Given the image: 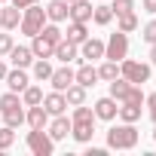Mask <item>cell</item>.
<instances>
[{
	"mask_svg": "<svg viewBox=\"0 0 156 156\" xmlns=\"http://www.w3.org/2000/svg\"><path fill=\"white\" fill-rule=\"evenodd\" d=\"M107 147L110 150H132V147H138V129H135V122H122V126L107 129Z\"/></svg>",
	"mask_w": 156,
	"mask_h": 156,
	"instance_id": "1",
	"label": "cell"
},
{
	"mask_svg": "<svg viewBox=\"0 0 156 156\" xmlns=\"http://www.w3.org/2000/svg\"><path fill=\"white\" fill-rule=\"evenodd\" d=\"M22 34H28V37H34V34H40V28L46 25V9L40 6V3H31V6H25L22 9Z\"/></svg>",
	"mask_w": 156,
	"mask_h": 156,
	"instance_id": "2",
	"label": "cell"
},
{
	"mask_svg": "<svg viewBox=\"0 0 156 156\" xmlns=\"http://www.w3.org/2000/svg\"><path fill=\"white\" fill-rule=\"evenodd\" d=\"M119 76H126V80L135 83V86H138V83H147V80H150V64L135 61V58L126 55V58L119 61Z\"/></svg>",
	"mask_w": 156,
	"mask_h": 156,
	"instance_id": "3",
	"label": "cell"
},
{
	"mask_svg": "<svg viewBox=\"0 0 156 156\" xmlns=\"http://www.w3.org/2000/svg\"><path fill=\"white\" fill-rule=\"evenodd\" d=\"M28 150H31L34 156H52L55 141L49 138V132H43V129H31V132H28Z\"/></svg>",
	"mask_w": 156,
	"mask_h": 156,
	"instance_id": "4",
	"label": "cell"
},
{
	"mask_svg": "<svg viewBox=\"0 0 156 156\" xmlns=\"http://www.w3.org/2000/svg\"><path fill=\"white\" fill-rule=\"evenodd\" d=\"M126 55H129V37H126L122 31L110 34V40L104 43V58H110V61H122Z\"/></svg>",
	"mask_w": 156,
	"mask_h": 156,
	"instance_id": "5",
	"label": "cell"
},
{
	"mask_svg": "<svg viewBox=\"0 0 156 156\" xmlns=\"http://www.w3.org/2000/svg\"><path fill=\"white\" fill-rule=\"evenodd\" d=\"M92 9H95L92 0H73L67 19H70V22H92Z\"/></svg>",
	"mask_w": 156,
	"mask_h": 156,
	"instance_id": "6",
	"label": "cell"
},
{
	"mask_svg": "<svg viewBox=\"0 0 156 156\" xmlns=\"http://www.w3.org/2000/svg\"><path fill=\"white\" fill-rule=\"evenodd\" d=\"M52 58H58L61 64H70L73 58H80V49H76L70 40H64V37H61V40L55 43V52H52Z\"/></svg>",
	"mask_w": 156,
	"mask_h": 156,
	"instance_id": "7",
	"label": "cell"
},
{
	"mask_svg": "<svg viewBox=\"0 0 156 156\" xmlns=\"http://www.w3.org/2000/svg\"><path fill=\"white\" fill-rule=\"evenodd\" d=\"M43 107H46L49 116L64 113V110H67V98H64V92H49V95H43Z\"/></svg>",
	"mask_w": 156,
	"mask_h": 156,
	"instance_id": "8",
	"label": "cell"
},
{
	"mask_svg": "<svg viewBox=\"0 0 156 156\" xmlns=\"http://www.w3.org/2000/svg\"><path fill=\"white\" fill-rule=\"evenodd\" d=\"M116 110H119V104H116V98H98L95 101V119H116Z\"/></svg>",
	"mask_w": 156,
	"mask_h": 156,
	"instance_id": "9",
	"label": "cell"
},
{
	"mask_svg": "<svg viewBox=\"0 0 156 156\" xmlns=\"http://www.w3.org/2000/svg\"><path fill=\"white\" fill-rule=\"evenodd\" d=\"M25 122H28L31 129H46V122H49L46 107H43V104H31V107L25 110Z\"/></svg>",
	"mask_w": 156,
	"mask_h": 156,
	"instance_id": "10",
	"label": "cell"
},
{
	"mask_svg": "<svg viewBox=\"0 0 156 156\" xmlns=\"http://www.w3.org/2000/svg\"><path fill=\"white\" fill-rule=\"evenodd\" d=\"M80 55H83L86 61L104 58V43H101V40H95V37H86V40L80 43Z\"/></svg>",
	"mask_w": 156,
	"mask_h": 156,
	"instance_id": "11",
	"label": "cell"
},
{
	"mask_svg": "<svg viewBox=\"0 0 156 156\" xmlns=\"http://www.w3.org/2000/svg\"><path fill=\"white\" fill-rule=\"evenodd\" d=\"M49 83H52V89H55V92H64V89L73 83V70H70L67 64H64V67H58V70H52Z\"/></svg>",
	"mask_w": 156,
	"mask_h": 156,
	"instance_id": "12",
	"label": "cell"
},
{
	"mask_svg": "<svg viewBox=\"0 0 156 156\" xmlns=\"http://www.w3.org/2000/svg\"><path fill=\"white\" fill-rule=\"evenodd\" d=\"M9 61H12L16 67H31V64H34L31 46H12V49H9Z\"/></svg>",
	"mask_w": 156,
	"mask_h": 156,
	"instance_id": "13",
	"label": "cell"
},
{
	"mask_svg": "<svg viewBox=\"0 0 156 156\" xmlns=\"http://www.w3.org/2000/svg\"><path fill=\"white\" fill-rule=\"evenodd\" d=\"M70 135V119L64 116V113H58L52 122H49V138L52 141H61V138H67Z\"/></svg>",
	"mask_w": 156,
	"mask_h": 156,
	"instance_id": "14",
	"label": "cell"
},
{
	"mask_svg": "<svg viewBox=\"0 0 156 156\" xmlns=\"http://www.w3.org/2000/svg\"><path fill=\"white\" fill-rule=\"evenodd\" d=\"M31 80H28V73H25V67H16V70H6V86H9V92H25V86H28Z\"/></svg>",
	"mask_w": 156,
	"mask_h": 156,
	"instance_id": "15",
	"label": "cell"
},
{
	"mask_svg": "<svg viewBox=\"0 0 156 156\" xmlns=\"http://www.w3.org/2000/svg\"><path fill=\"white\" fill-rule=\"evenodd\" d=\"M67 12H70V3H67V0H52V3L46 6V19H49V22H64Z\"/></svg>",
	"mask_w": 156,
	"mask_h": 156,
	"instance_id": "16",
	"label": "cell"
},
{
	"mask_svg": "<svg viewBox=\"0 0 156 156\" xmlns=\"http://www.w3.org/2000/svg\"><path fill=\"white\" fill-rule=\"evenodd\" d=\"M73 83H80V86H86V89L95 86V83H98V70H95L92 64H83L80 70H73Z\"/></svg>",
	"mask_w": 156,
	"mask_h": 156,
	"instance_id": "17",
	"label": "cell"
},
{
	"mask_svg": "<svg viewBox=\"0 0 156 156\" xmlns=\"http://www.w3.org/2000/svg\"><path fill=\"white\" fill-rule=\"evenodd\" d=\"M70 135L80 144H89L92 135H95V122H70Z\"/></svg>",
	"mask_w": 156,
	"mask_h": 156,
	"instance_id": "18",
	"label": "cell"
},
{
	"mask_svg": "<svg viewBox=\"0 0 156 156\" xmlns=\"http://www.w3.org/2000/svg\"><path fill=\"white\" fill-rule=\"evenodd\" d=\"M19 22H22V9H19V6H6V9H0V25H3L6 31L19 28Z\"/></svg>",
	"mask_w": 156,
	"mask_h": 156,
	"instance_id": "19",
	"label": "cell"
},
{
	"mask_svg": "<svg viewBox=\"0 0 156 156\" xmlns=\"http://www.w3.org/2000/svg\"><path fill=\"white\" fill-rule=\"evenodd\" d=\"M31 52H34V58H52L55 46H52L49 40H43L40 34H34V43H31Z\"/></svg>",
	"mask_w": 156,
	"mask_h": 156,
	"instance_id": "20",
	"label": "cell"
},
{
	"mask_svg": "<svg viewBox=\"0 0 156 156\" xmlns=\"http://www.w3.org/2000/svg\"><path fill=\"white\" fill-rule=\"evenodd\" d=\"M64 98H67V104H70V107H76V104H86V86H80V83H70V86L64 89Z\"/></svg>",
	"mask_w": 156,
	"mask_h": 156,
	"instance_id": "21",
	"label": "cell"
},
{
	"mask_svg": "<svg viewBox=\"0 0 156 156\" xmlns=\"http://www.w3.org/2000/svg\"><path fill=\"white\" fill-rule=\"evenodd\" d=\"M86 37H89V31H86V22H70V25H67V40H70L73 46H80Z\"/></svg>",
	"mask_w": 156,
	"mask_h": 156,
	"instance_id": "22",
	"label": "cell"
},
{
	"mask_svg": "<svg viewBox=\"0 0 156 156\" xmlns=\"http://www.w3.org/2000/svg\"><path fill=\"white\" fill-rule=\"evenodd\" d=\"M22 104H25V107H31V104H43V89L28 83L25 92H22Z\"/></svg>",
	"mask_w": 156,
	"mask_h": 156,
	"instance_id": "23",
	"label": "cell"
},
{
	"mask_svg": "<svg viewBox=\"0 0 156 156\" xmlns=\"http://www.w3.org/2000/svg\"><path fill=\"white\" fill-rule=\"evenodd\" d=\"M116 116H119L122 122H138V119H141V104H122V107L116 110Z\"/></svg>",
	"mask_w": 156,
	"mask_h": 156,
	"instance_id": "24",
	"label": "cell"
},
{
	"mask_svg": "<svg viewBox=\"0 0 156 156\" xmlns=\"http://www.w3.org/2000/svg\"><path fill=\"white\" fill-rule=\"evenodd\" d=\"M116 76H119V61H110V58H107V61L98 67V80H107V83H110V80H116Z\"/></svg>",
	"mask_w": 156,
	"mask_h": 156,
	"instance_id": "25",
	"label": "cell"
},
{
	"mask_svg": "<svg viewBox=\"0 0 156 156\" xmlns=\"http://www.w3.org/2000/svg\"><path fill=\"white\" fill-rule=\"evenodd\" d=\"M70 122H95V110H92V107H86V104H76V107H73Z\"/></svg>",
	"mask_w": 156,
	"mask_h": 156,
	"instance_id": "26",
	"label": "cell"
},
{
	"mask_svg": "<svg viewBox=\"0 0 156 156\" xmlns=\"http://www.w3.org/2000/svg\"><path fill=\"white\" fill-rule=\"evenodd\" d=\"M52 70H55V67L49 64V58H37V61H34V76H37L40 83H43V80H49Z\"/></svg>",
	"mask_w": 156,
	"mask_h": 156,
	"instance_id": "27",
	"label": "cell"
},
{
	"mask_svg": "<svg viewBox=\"0 0 156 156\" xmlns=\"http://www.w3.org/2000/svg\"><path fill=\"white\" fill-rule=\"evenodd\" d=\"M110 19H113V9H110V6H95V9H92V22H95V25L104 28V25H110Z\"/></svg>",
	"mask_w": 156,
	"mask_h": 156,
	"instance_id": "28",
	"label": "cell"
},
{
	"mask_svg": "<svg viewBox=\"0 0 156 156\" xmlns=\"http://www.w3.org/2000/svg\"><path fill=\"white\" fill-rule=\"evenodd\" d=\"M16 107H22V101H19V92H6V95H0V113L16 110Z\"/></svg>",
	"mask_w": 156,
	"mask_h": 156,
	"instance_id": "29",
	"label": "cell"
},
{
	"mask_svg": "<svg viewBox=\"0 0 156 156\" xmlns=\"http://www.w3.org/2000/svg\"><path fill=\"white\" fill-rule=\"evenodd\" d=\"M0 116H3V122H6V126H12V129H19V126L25 122V110H22V107L6 110V113H0Z\"/></svg>",
	"mask_w": 156,
	"mask_h": 156,
	"instance_id": "30",
	"label": "cell"
},
{
	"mask_svg": "<svg viewBox=\"0 0 156 156\" xmlns=\"http://www.w3.org/2000/svg\"><path fill=\"white\" fill-rule=\"evenodd\" d=\"M116 19H119V28L116 31H122V34H132L138 28V16L135 12H126V16H116Z\"/></svg>",
	"mask_w": 156,
	"mask_h": 156,
	"instance_id": "31",
	"label": "cell"
},
{
	"mask_svg": "<svg viewBox=\"0 0 156 156\" xmlns=\"http://www.w3.org/2000/svg\"><path fill=\"white\" fill-rule=\"evenodd\" d=\"M12 144H16V129L3 126V129H0V150H9Z\"/></svg>",
	"mask_w": 156,
	"mask_h": 156,
	"instance_id": "32",
	"label": "cell"
},
{
	"mask_svg": "<svg viewBox=\"0 0 156 156\" xmlns=\"http://www.w3.org/2000/svg\"><path fill=\"white\" fill-rule=\"evenodd\" d=\"M40 37H43V40H49V43L55 46V43L61 40V31H58V28H55V22H52V25H43V28H40Z\"/></svg>",
	"mask_w": 156,
	"mask_h": 156,
	"instance_id": "33",
	"label": "cell"
},
{
	"mask_svg": "<svg viewBox=\"0 0 156 156\" xmlns=\"http://www.w3.org/2000/svg\"><path fill=\"white\" fill-rule=\"evenodd\" d=\"M113 16H126V12H135V0H113Z\"/></svg>",
	"mask_w": 156,
	"mask_h": 156,
	"instance_id": "34",
	"label": "cell"
},
{
	"mask_svg": "<svg viewBox=\"0 0 156 156\" xmlns=\"http://www.w3.org/2000/svg\"><path fill=\"white\" fill-rule=\"evenodd\" d=\"M141 37H144V40H147V43H150V46H153V43H156V19H153V22H147V25H144V34H141Z\"/></svg>",
	"mask_w": 156,
	"mask_h": 156,
	"instance_id": "35",
	"label": "cell"
},
{
	"mask_svg": "<svg viewBox=\"0 0 156 156\" xmlns=\"http://www.w3.org/2000/svg\"><path fill=\"white\" fill-rule=\"evenodd\" d=\"M12 46H16L12 43V34H0V55H9Z\"/></svg>",
	"mask_w": 156,
	"mask_h": 156,
	"instance_id": "36",
	"label": "cell"
},
{
	"mask_svg": "<svg viewBox=\"0 0 156 156\" xmlns=\"http://www.w3.org/2000/svg\"><path fill=\"white\" fill-rule=\"evenodd\" d=\"M144 101H147V107H150V119L156 122V92H150V95H144Z\"/></svg>",
	"mask_w": 156,
	"mask_h": 156,
	"instance_id": "37",
	"label": "cell"
},
{
	"mask_svg": "<svg viewBox=\"0 0 156 156\" xmlns=\"http://www.w3.org/2000/svg\"><path fill=\"white\" fill-rule=\"evenodd\" d=\"M31 3H40V0H12V6H19V9H25V6H31Z\"/></svg>",
	"mask_w": 156,
	"mask_h": 156,
	"instance_id": "38",
	"label": "cell"
},
{
	"mask_svg": "<svg viewBox=\"0 0 156 156\" xmlns=\"http://www.w3.org/2000/svg\"><path fill=\"white\" fill-rule=\"evenodd\" d=\"M141 6H144L147 12H156V0H141Z\"/></svg>",
	"mask_w": 156,
	"mask_h": 156,
	"instance_id": "39",
	"label": "cell"
},
{
	"mask_svg": "<svg viewBox=\"0 0 156 156\" xmlns=\"http://www.w3.org/2000/svg\"><path fill=\"white\" fill-rule=\"evenodd\" d=\"M86 156H104V150H101V147H89V150H86Z\"/></svg>",
	"mask_w": 156,
	"mask_h": 156,
	"instance_id": "40",
	"label": "cell"
},
{
	"mask_svg": "<svg viewBox=\"0 0 156 156\" xmlns=\"http://www.w3.org/2000/svg\"><path fill=\"white\" fill-rule=\"evenodd\" d=\"M0 80H6V64H3V55H0Z\"/></svg>",
	"mask_w": 156,
	"mask_h": 156,
	"instance_id": "41",
	"label": "cell"
},
{
	"mask_svg": "<svg viewBox=\"0 0 156 156\" xmlns=\"http://www.w3.org/2000/svg\"><path fill=\"white\" fill-rule=\"evenodd\" d=\"M150 61H153V64H156V43H153V46H150Z\"/></svg>",
	"mask_w": 156,
	"mask_h": 156,
	"instance_id": "42",
	"label": "cell"
},
{
	"mask_svg": "<svg viewBox=\"0 0 156 156\" xmlns=\"http://www.w3.org/2000/svg\"><path fill=\"white\" fill-rule=\"evenodd\" d=\"M153 141H156V132H153Z\"/></svg>",
	"mask_w": 156,
	"mask_h": 156,
	"instance_id": "43",
	"label": "cell"
},
{
	"mask_svg": "<svg viewBox=\"0 0 156 156\" xmlns=\"http://www.w3.org/2000/svg\"><path fill=\"white\" fill-rule=\"evenodd\" d=\"M67 3H73V0H67Z\"/></svg>",
	"mask_w": 156,
	"mask_h": 156,
	"instance_id": "44",
	"label": "cell"
},
{
	"mask_svg": "<svg viewBox=\"0 0 156 156\" xmlns=\"http://www.w3.org/2000/svg\"><path fill=\"white\" fill-rule=\"evenodd\" d=\"M0 3H3V0H0Z\"/></svg>",
	"mask_w": 156,
	"mask_h": 156,
	"instance_id": "45",
	"label": "cell"
}]
</instances>
